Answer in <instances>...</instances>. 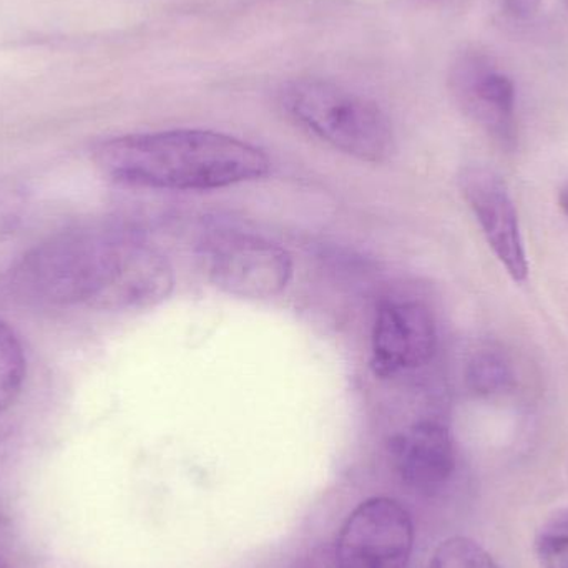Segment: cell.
Returning <instances> with one entry per match:
<instances>
[{"instance_id":"cell-1","label":"cell","mask_w":568,"mask_h":568,"mask_svg":"<svg viewBox=\"0 0 568 568\" xmlns=\"http://www.w3.org/2000/svg\"><path fill=\"white\" fill-rule=\"evenodd\" d=\"M17 284L57 306L135 311L172 294L175 275L160 250L122 226H82L53 236L17 268Z\"/></svg>"},{"instance_id":"cell-2","label":"cell","mask_w":568,"mask_h":568,"mask_svg":"<svg viewBox=\"0 0 568 568\" xmlns=\"http://www.w3.org/2000/svg\"><path fill=\"white\" fill-rule=\"evenodd\" d=\"M113 182L139 189L203 192L255 182L272 169L258 146L212 130H166L116 136L93 153Z\"/></svg>"},{"instance_id":"cell-3","label":"cell","mask_w":568,"mask_h":568,"mask_svg":"<svg viewBox=\"0 0 568 568\" xmlns=\"http://www.w3.org/2000/svg\"><path fill=\"white\" fill-rule=\"evenodd\" d=\"M283 109L321 142L367 163H383L396 150L387 113L374 100L321 79H300L282 92Z\"/></svg>"},{"instance_id":"cell-4","label":"cell","mask_w":568,"mask_h":568,"mask_svg":"<svg viewBox=\"0 0 568 568\" xmlns=\"http://www.w3.org/2000/svg\"><path fill=\"white\" fill-rule=\"evenodd\" d=\"M200 262L220 291L246 300L278 296L293 276V260L283 246L236 230L206 236Z\"/></svg>"},{"instance_id":"cell-5","label":"cell","mask_w":568,"mask_h":568,"mask_svg":"<svg viewBox=\"0 0 568 568\" xmlns=\"http://www.w3.org/2000/svg\"><path fill=\"white\" fill-rule=\"evenodd\" d=\"M414 526L397 500L374 497L359 504L341 527L334 546L336 568H406Z\"/></svg>"},{"instance_id":"cell-6","label":"cell","mask_w":568,"mask_h":568,"mask_svg":"<svg viewBox=\"0 0 568 568\" xmlns=\"http://www.w3.org/2000/svg\"><path fill=\"white\" fill-rule=\"evenodd\" d=\"M450 90L463 112L503 150H514L519 140L516 87L483 53L467 52L450 69Z\"/></svg>"},{"instance_id":"cell-7","label":"cell","mask_w":568,"mask_h":568,"mask_svg":"<svg viewBox=\"0 0 568 568\" xmlns=\"http://www.w3.org/2000/svg\"><path fill=\"white\" fill-rule=\"evenodd\" d=\"M460 192L476 216L487 245L514 282L529 278V260L519 215L503 176L486 166H469L459 176Z\"/></svg>"},{"instance_id":"cell-8","label":"cell","mask_w":568,"mask_h":568,"mask_svg":"<svg viewBox=\"0 0 568 568\" xmlns=\"http://www.w3.org/2000/svg\"><path fill=\"white\" fill-rule=\"evenodd\" d=\"M437 327L429 307L417 301L381 304L371 336V367L379 377L417 369L433 359Z\"/></svg>"},{"instance_id":"cell-9","label":"cell","mask_w":568,"mask_h":568,"mask_svg":"<svg viewBox=\"0 0 568 568\" xmlns=\"http://www.w3.org/2000/svg\"><path fill=\"white\" fill-rule=\"evenodd\" d=\"M390 453L400 479L416 490H437L456 470V444L440 420L414 423L394 437Z\"/></svg>"},{"instance_id":"cell-10","label":"cell","mask_w":568,"mask_h":568,"mask_svg":"<svg viewBox=\"0 0 568 568\" xmlns=\"http://www.w3.org/2000/svg\"><path fill=\"white\" fill-rule=\"evenodd\" d=\"M467 387L479 397H494L513 389V361L503 347L487 344L470 356L466 367Z\"/></svg>"},{"instance_id":"cell-11","label":"cell","mask_w":568,"mask_h":568,"mask_svg":"<svg viewBox=\"0 0 568 568\" xmlns=\"http://www.w3.org/2000/svg\"><path fill=\"white\" fill-rule=\"evenodd\" d=\"M26 356L12 329L0 321V413L6 410L22 389Z\"/></svg>"},{"instance_id":"cell-12","label":"cell","mask_w":568,"mask_h":568,"mask_svg":"<svg viewBox=\"0 0 568 568\" xmlns=\"http://www.w3.org/2000/svg\"><path fill=\"white\" fill-rule=\"evenodd\" d=\"M427 568H500L474 540L453 537L440 544Z\"/></svg>"},{"instance_id":"cell-13","label":"cell","mask_w":568,"mask_h":568,"mask_svg":"<svg viewBox=\"0 0 568 568\" xmlns=\"http://www.w3.org/2000/svg\"><path fill=\"white\" fill-rule=\"evenodd\" d=\"M536 549L542 568H568V510L540 530Z\"/></svg>"},{"instance_id":"cell-14","label":"cell","mask_w":568,"mask_h":568,"mask_svg":"<svg viewBox=\"0 0 568 568\" xmlns=\"http://www.w3.org/2000/svg\"><path fill=\"white\" fill-rule=\"evenodd\" d=\"M506 10L516 19H529L539 9L540 0H506Z\"/></svg>"},{"instance_id":"cell-15","label":"cell","mask_w":568,"mask_h":568,"mask_svg":"<svg viewBox=\"0 0 568 568\" xmlns=\"http://www.w3.org/2000/svg\"><path fill=\"white\" fill-rule=\"evenodd\" d=\"M297 568H336V564H334L333 552L313 554Z\"/></svg>"},{"instance_id":"cell-16","label":"cell","mask_w":568,"mask_h":568,"mask_svg":"<svg viewBox=\"0 0 568 568\" xmlns=\"http://www.w3.org/2000/svg\"><path fill=\"white\" fill-rule=\"evenodd\" d=\"M559 206L562 210L564 215L568 219V183L564 186L562 192L559 195Z\"/></svg>"},{"instance_id":"cell-17","label":"cell","mask_w":568,"mask_h":568,"mask_svg":"<svg viewBox=\"0 0 568 568\" xmlns=\"http://www.w3.org/2000/svg\"><path fill=\"white\" fill-rule=\"evenodd\" d=\"M0 568H10L9 564L3 562L2 559H0Z\"/></svg>"},{"instance_id":"cell-18","label":"cell","mask_w":568,"mask_h":568,"mask_svg":"<svg viewBox=\"0 0 568 568\" xmlns=\"http://www.w3.org/2000/svg\"><path fill=\"white\" fill-rule=\"evenodd\" d=\"M567 3H568V0H567Z\"/></svg>"}]
</instances>
